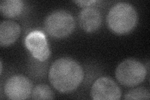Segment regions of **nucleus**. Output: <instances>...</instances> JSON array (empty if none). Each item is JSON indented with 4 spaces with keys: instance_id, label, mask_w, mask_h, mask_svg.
Returning <instances> with one entry per match:
<instances>
[{
    "instance_id": "obj_1",
    "label": "nucleus",
    "mask_w": 150,
    "mask_h": 100,
    "mask_svg": "<svg viewBox=\"0 0 150 100\" xmlns=\"http://www.w3.org/2000/svg\"><path fill=\"white\" fill-rule=\"evenodd\" d=\"M84 77L83 68L74 59L63 57L55 60L48 73L50 82L57 91L63 93L74 91Z\"/></svg>"
},
{
    "instance_id": "obj_2",
    "label": "nucleus",
    "mask_w": 150,
    "mask_h": 100,
    "mask_svg": "<svg viewBox=\"0 0 150 100\" xmlns=\"http://www.w3.org/2000/svg\"><path fill=\"white\" fill-rule=\"evenodd\" d=\"M138 13L133 5L125 2L114 4L108 11L106 23L110 29L116 34H127L137 26Z\"/></svg>"
},
{
    "instance_id": "obj_3",
    "label": "nucleus",
    "mask_w": 150,
    "mask_h": 100,
    "mask_svg": "<svg viewBox=\"0 0 150 100\" xmlns=\"http://www.w3.org/2000/svg\"><path fill=\"white\" fill-rule=\"evenodd\" d=\"M75 28V20L71 13L63 9L51 12L44 21V28L51 36L62 38L70 35Z\"/></svg>"
},
{
    "instance_id": "obj_4",
    "label": "nucleus",
    "mask_w": 150,
    "mask_h": 100,
    "mask_svg": "<svg viewBox=\"0 0 150 100\" xmlns=\"http://www.w3.org/2000/svg\"><path fill=\"white\" fill-rule=\"evenodd\" d=\"M147 74L145 66L135 59H126L117 66L115 75L117 80L126 87H134L142 83Z\"/></svg>"
},
{
    "instance_id": "obj_5",
    "label": "nucleus",
    "mask_w": 150,
    "mask_h": 100,
    "mask_svg": "<svg viewBox=\"0 0 150 100\" xmlns=\"http://www.w3.org/2000/svg\"><path fill=\"white\" fill-rule=\"evenodd\" d=\"M33 84L31 81L22 74H16L8 79L4 86V92L9 99H28L31 95Z\"/></svg>"
},
{
    "instance_id": "obj_6",
    "label": "nucleus",
    "mask_w": 150,
    "mask_h": 100,
    "mask_svg": "<svg viewBox=\"0 0 150 100\" xmlns=\"http://www.w3.org/2000/svg\"><path fill=\"white\" fill-rule=\"evenodd\" d=\"M122 94L119 86L113 79L103 77L98 78L91 89V95L95 100H118Z\"/></svg>"
},
{
    "instance_id": "obj_7",
    "label": "nucleus",
    "mask_w": 150,
    "mask_h": 100,
    "mask_svg": "<svg viewBox=\"0 0 150 100\" xmlns=\"http://www.w3.org/2000/svg\"><path fill=\"white\" fill-rule=\"evenodd\" d=\"M26 48L35 58L45 61L49 58L51 51L43 33L35 30L30 32L25 40Z\"/></svg>"
},
{
    "instance_id": "obj_8",
    "label": "nucleus",
    "mask_w": 150,
    "mask_h": 100,
    "mask_svg": "<svg viewBox=\"0 0 150 100\" xmlns=\"http://www.w3.org/2000/svg\"><path fill=\"white\" fill-rule=\"evenodd\" d=\"M79 26L87 33L98 30L102 23V15L99 9L94 6L84 8L78 15Z\"/></svg>"
},
{
    "instance_id": "obj_9",
    "label": "nucleus",
    "mask_w": 150,
    "mask_h": 100,
    "mask_svg": "<svg viewBox=\"0 0 150 100\" xmlns=\"http://www.w3.org/2000/svg\"><path fill=\"white\" fill-rule=\"evenodd\" d=\"M20 33L21 27L18 23L11 20L3 21L0 24V45L2 47L11 45Z\"/></svg>"
},
{
    "instance_id": "obj_10",
    "label": "nucleus",
    "mask_w": 150,
    "mask_h": 100,
    "mask_svg": "<svg viewBox=\"0 0 150 100\" xmlns=\"http://www.w3.org/2000/svg\"><path fill=\"white\" fill-rule=\"evenodd\" d=\"M24 9L21 0H3L0 3V11L5 18H15L20 15Z\"/></svg>"
},
{
    "instance_id": "obj_11",
    "label": "nucleus",
    "mask_w": 150,
    "mask_h": 100,
    "mask_svg": "<svg viewBox=\"0 0 150 100\" xmlns=\"http://www.w3.org/2000/svg\"><path fill=\"white\" fill-rule=\"evenodd\" d=\"M31 98L33 99H53L54 94L48 85L39 84L33 89Z\"/></svg>"
},
{
    "instance_id": "obj_12",
    "label": "nucleus",
    "mask_w": 150,
    "mask_h": 100,
    "mask_svg": "<svg viewBox=\"0 0 150 100\" xmlns=\"http://www.w3.org/2000/svg\"><path fill=\"white\" fill-rule=\"evenodd\" d=\"M149 90L144 87H138L131 89L124 96L125 99H149Z\"/></svg>"
},
{
    "instance_id": "obj_13",
    "label": "nucleus",
    "mask_w": 150,
    "mask_h": 100,
    "mask_svg": "<svg viewBox=\"0 0 150 100\" xmlns=\"http://www.w3.org/2000/svg\"><path fill=\"white\" fill-rule=\"evenodd\" d=\"M74 3L77 4L78 6L81 7H88L92 5L93 4L96 3L98 1H95V0H86V1H81V0H78V1H73Z\"/></svg>"
},
{
    "instance_id": "obj_14",
    "label": "nucleus",
    "mask_w": 150,
    "mask_h": 100,
    "mask_svg": "<svg viewBox=\"0 0 150 100\" xmlns=\"http://www.w3.org/2000/svg\"><path fill=\"white\" fill-rule=\"evenodd\" d=\"M0 66H1V69H0V73L2 74V71H3V63L2 61L1 60V63H0Z\"/></svg>"
}]
</instances>
